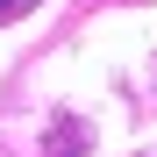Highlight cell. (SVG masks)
I'll use <instances>...</instances> for the list:
<instances>
[{
	"instance_id": "cell-1",
	"label": "cell",
	"mask_w": 157,
	"mask_h": 157,
	"mask_svg": "<svg viewBox=\"0 0 157 157\" xmlns=\"http://www.w3.org/2000/svg\"><path fill=\"white\" fill-rule=\"evenodd\" d=\"M36 0H0V21H14V14H29Z\"/></svg>"
}]
</instances>
